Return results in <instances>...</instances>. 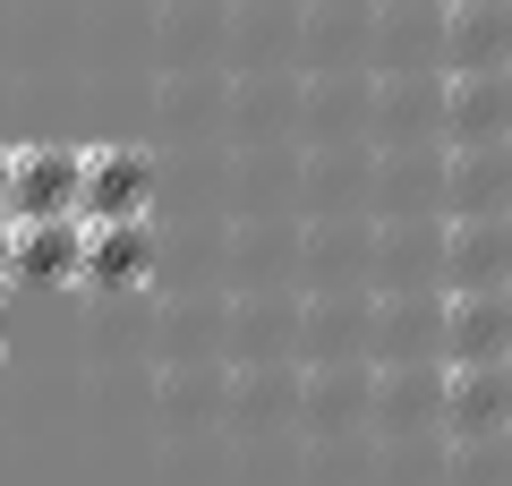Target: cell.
Wrapping results in <instances>:
<instances>
[{
    "instance_id": "1",
    "label": "cell",
    "mask_w": 512,
    "mask_h": 486,
    "mask_svg": "<svg viewBox=\"0 0 512 486\" xmlns=\"http://www.w3.org/2000/svg\"><path fill=\"white\" fill-rule=\"evenodd\" d=\"M436 418H444V435H453V444H504V427H512V359L444 367Z\"/></svg>"
},
{
    "instance_id": "2",
    "label": "cell",
    "mask_w": 512,
    "mask_h": 486,
    "mask_svg": "<svg viewBox=\"0 0 512 486\" xmlns=\"http://www.w3.org/2000/svg\"><path fill=\"white\" fill-rule=\"evenodd\" d=\"M86 145H9V222H43V214H86Z\"/></svg>"
},
{
    "instance_id": "3",
    "label": "cell",
    "mask_w": 512,
    "mask_h": 486,
    "mask_svg": "<svg viewBox=\"0 0 512 486\" xmlns=\"http://www.w3.org/2000/svg\"><path fill=\"white\" fill-rule=\"evenodd\" d=\"M504 342H512V290H444V316H436L444 367L504 359Z\"/></svg>"
},
{
    "instance_id": "4",
    "label": "cell",
    "mask_w": 512,
    "mask_h": 486,
    "mask_svg": "<svg viewBox=\"0 0 512 486\" xmlns=\"http://www.w3.org/2000/svg\"><path fill=\"white\" fill-rule=\"evenodd\" d=\"M444 290H512V214H453Z\"/></svg>"
},
{
    "instance_id": "5",
    "label": "cell",
    "mask_w": 512,
    "mask_h": 486,
    "mask_svg": "<svg viewBox=\"0 0 512 486\" xmlns=\"http://www.w3.org/2000/svg\"><path fill=\"white\" fill-rule=\"evenodd\" d=\"M77 256H86V214H43V222H9V282L35 290H69Z\"/></svg>"
},
{
    "instance_id": "6",
    "label": "cell",
    "mask_w": 512,
    "mask_h": 486,
    "mask_svg": "<svg viewBox=\"0 0 512 486\" xmlns=\"http://www.w3.org/2000/svg\"><path fill=\"white\" fill-rule=\"evenodd\" d=\"M154 273V222L146 214H86V256H77V282L86 290H137Z\"/></svg>"
},
{
    "instance_id": "7",
    "label": "cell",
    "mask_w": 512,
    "mask_h": 486,
    "mask_svg": "<svg viewBox=\"0 0 512 486\" xmlns=\"http://www.w3.org/2000/svg\"><path fill=\"white\" fill-rule=\"evenodd\" d=\"M154 154H137V145H86V188H77V205H86L94 222L111 214H154Z\"/></svg>"
},
{
    "instance_id": "8",
    "label": "cell",
    "mask_w": 512,
    "mask_h": 486,
    "mask_svg": "<svg viewBox=\"0 0 512 486\" xmlns=\"http://www.w3.org/2000/svg\"><path fill=\"white\" fill-rule=\"evenodd\" d=\"M444 205L453 214H512V137H478L444 154Z\"/></svg>"
},
{
    "instance_id": "9",
    "label": "cell",
    "mask_w": 512,
    "mask_h": 486,
    "mask_svg": "<svg viewBox=\"0 0 512 486\" xmlns=\"http://www.w3.org/2000/svg\"><path fill=\"white\" fill-rule=\"evenodd\" d=\"M444 137H512V69H453L444 77Z\"/></svg>"
},
{
    "instance_id": "10",
    "label": "cell",
    "mask_w": 512,
    "mask_h": 486,
    "mask_svg": "<svg viewBox=\"0 0 512 486\" xmlns=\"http://www.w3.org/2000/svg\"><path fill=\"white\" fill-rule=\"evenodd\" d=\"M444 69H512V0H453L444 9Z\"/></svg>"
},
{
    "instance_id": "11",
    "label": "cell",
    "mask_w": 512,
    "mask_h": 486,
    "mask_svg": "<svg viewBox=\"0 0 512 486\" xmlns=\"http://www.w3.org/2000/svg\"><path fill=\"white\" fill-rule=\"evenodd\" d=\"M0 290H9V214H0Z\"/></svg>"
},
{
    "instance_id": "12",
    "label": "cell",
    "mask_w": 512,
    "mask_h": 486,
    "mask_svg": "<svg viewBox=\"0 0 512 486\" xmlns=\"http://www.w3.org/2000/svg\"><path fill=\"white\" fill-rule=\"evenodd\" d=\"M0 214H9V154H0Z\"/></svg>"
},
{
    "instance_id": "13",
    "label": "cell",
    "mask_w": 512,
    "mask_h": 486,
    "mask_svg": "<svg viewBox=\"0 0 512 486\" xmlns=\"http://www.w3.org/2000/svg\"><path fill=\"white\" fill-rule=\"evenodd\" d=\"M0 350H9V299H0Z\"/></svg>"
},
{
    "instance_id": "14",
    "label": "cell",
    "mask_w": 512,
    "mask_h": 486,
    "mask_svg": "<svg viewBox=\"0 0 512 486\" xmlns=\"http://www.w3.org/2000/svg\"><path fill=\"white\" fill-rule=\"evenodd\" d=\"M504 359H512V342H504Z\"/></svg>"
},
{
    "instance_id": "15",
    "label": "cell",
    "mask_w": 512,
    "mask_h": 486,
    "mask_svg": "<svg viewBox=\"0 0 512 486\" xmlns=\"http://www.w3.org/2000/svg\"><path fill=\"white\" fill-rule=\"evenodd\" d=\"M504 435H512V427H504Z\"/></svg>"
}]
</instances>
